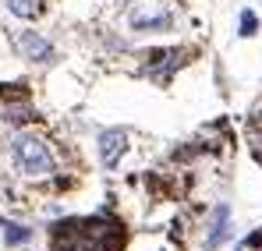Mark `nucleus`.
<instances>
[{"instance_id":"5","label":"nucleus","mask_w":262,"mask_h":251,"mask_svg":"<svg viewBox=\"0 0 262 251\" xmlns=\"http://www.w3.org/2000/svg\"><path fill=\"white\" fill-rule=\"evenodd\" d=\"M18 50H21V57L25 60H32V64H50L57 53H53V46L39 36V32H18Z\"/></svg>"},{"instance_id":"1","label":"nucleus","mask_w":262,"mask_h":251,"mask_svg":"<svg viewBox=\"0 0 262 251\" xmlns=\"http://www.w3.org/2000/svg\"><path fill=\"white\" fill-rule=\"evenodd\" d=\"M124 230L114 219H68L53 230V251H121Z\"/></svg>"},{"instance_id":"8","label":"nucleus","mask_w":262,"mask_h":251,"mask_svg":"<svg viewBox=\"0 0 262 251\" xmlns=\"http://www.w3.org/2000/svg\"><path fill=\"white\" fill-rule=\"evenodd\" d=\"M7 7H11V14H18V18H36V14L43 11V0H7Z\"/></svg>"},{"instance_id":"10","label":"nucleus","mask_w":262,"mask_h":251,"mask_svg":"<svg viewBox=\"0 0 262 251\" xmlns=\"http://www.w3.org/2000/svg\"><path fill=\"white\" fill-rule=\"evenodd\" d=\"M255 25H259L255 14L252 11H241V36H255Z\"/></svg>"},{"instance_id":"3","label":"nucleus","mask_w":262,"mask_h":251,"mask_svg":"<svg viewBox=\"0 0 262 251\" xmlns=\"http://www.w3.org/2000/svg\"><path fill=\"white\" fill-rule=\"evenodd\" d=\"M128 25L135 32H167L174 25V14L163 0H131L128 4Z\"/></svg>"},{"instance_id":"9","label":"nucleus","mask_w":262,"mask_h":251,"mask_svg":"<svg viewBox=\"0 0 262 251\" xmlns=\"http://www.w3.org/2000/svg\"><path fill=\"white\" fill-rule=\"evenodd\" d=\"M4 237H7V244H25L32 237V230L29 226H18V223H7V234Z\"/></svg>"},{"instance_id":"2","label":"nucleus","mask_w":262,"mask_h":251,"mask_svg":"<svg viewBox=\"0 0 262 251\" xmlns=\"http://www.w3.org/2000/svg\"><path fill=\"white\" fill-rule=\"evenodd\" d=\"M11 159H14L18 173H25V177H50L53 173V152L32 131H18L11 138Z\"/></svg>"},{"instance_id":"7","label":"nucleus","mask_w":262,"mask_h":251,"mask_svg":"<svg viewBox=\"0 0 262 251\" xmlns=\"http://www.w3.org/2000/svg\"><path fill=\"white\" fill-rule=\"evenodd\" d=\"M36 117V110L18 96V99H7V103H0V121L4 124H29Z\"/></svg>"},{"instance_id":"4","label":"nucleus","mask_w":262,"mask_h":251,"mask_svg":"<svg viewBox=\"0 0 262 251\" xmlns=\"http://www.w3.org/2000/svg\"><path fill=\"white\" fill-rule=\"evenodd\" d=\"M124 145H128V131L106 127V131L99 134V159H103V167H117L121 156H124Z\"/></svg>"},{"instance_id":"6","label":"nucleus","mask_w":262,"mask_h":251,"mask_svg":"<svg viewBox=\"0 0 262 251\" xmlns=\"http://www.w3.org/2000/svg\"><path fill=\"white\" fill-rule=\"evenodd\" d=\"M230 237V209L227 206H216L213 209V219H209V237H206V251H216L223 241Z\"/></svg>"}]
</instances>
